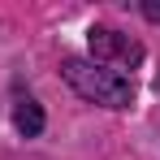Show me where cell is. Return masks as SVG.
<instances>
[{
	"label": "cell",
	"mask_w": 160,
	"mask_h": 160,
	"mask_svg": "<svg viewBox=\"0 0 160 160\" xmlns=\"http://www.w3.org/2000/svg\"><path fill=\"white\" fill-rule=\"evenodd\" d=\"M61 78L78 91L82 100L100 108H130L134 104V82L130 74H117V69H104L95 61H82V56H65L61 61Z\"/></svg>",
	"instance_id": "obj_1"
},
{
	"label": "cell",
	"mask_w": 160,
	"mask_h": 160,
	"mask_svg": "<svg viewBox=\"0 0 160 160\" xmlns=\"http://www.w3.org/2000/svg\"><path fill=\"white\" fill-rule=\"evenodd\" d=\"M87 48H91V61L95 65H104V69H134V65H143V43L130 39V35H121V30L112 26H91L87 30Z\"/></svg>",
	"instance_id": "obj_2"
},
{
	"label": "cell",
	"mask_w": 160,
	"mask_h": 160,
	"mask_svg": "<svg viewBox=\"0 0 160 160\" xmlns=\"http://www.w3.org/2000/svg\"><path fill=\"white\" fill-rule=\"evenodd\" d=\"M13 126H18L22 138H39V134H43V108H39V100L22 95V100L13 104Z\"/></svg>",
	"instance_id": "obj_3"
},
{
	"label": "cell",
	"mask_w": 160,
	"mask_h": 160,
	"mask_svg": "<svg viewBox=\"0 0 160 160\" xmlns=\"http://www.w3.org/2000/svg\"><path fill=\"white\" fill-rule=\"evenodd\" d=\"M143 18H152V22H160V0H143Z\"/></svg>",
	"instance_id": "obj_4"
}]
</instances>
